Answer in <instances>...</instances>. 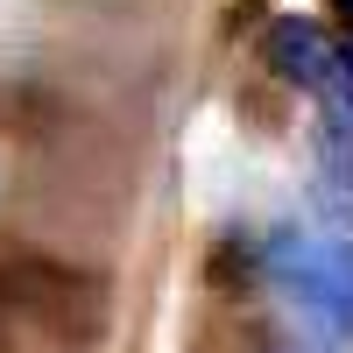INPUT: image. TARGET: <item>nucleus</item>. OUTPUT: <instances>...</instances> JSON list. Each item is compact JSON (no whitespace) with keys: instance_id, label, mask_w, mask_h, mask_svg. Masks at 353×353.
<instances>
[{"instance_id":"nucleus-1","label":"nucleus","mask_w":353,"mask_h":353,"mask_svg":"<svg viewBox=\"0 0 353 353\" xmlns=\"http://www.w3.org/2000/svg\"><path fill=\"white\" fill-rule=\"evenodd\" d=\"M261 269L297 325L318 339H353V226H276Z\"/></svg>"}]
</instances>
